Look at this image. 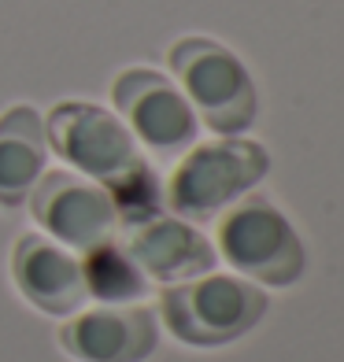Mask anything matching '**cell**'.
I'll list each match as a JSON object with an SVG mask.
<instances>
[{
	"label": "cell",
	"instance_id": "6da1fadb",
	"mask_svg": "<svg viewBox=\"0 0 344 362\" xmlns=\"http://www.w3.org/2000/svg\"><path fill=\"white\" fill-rule=\"evenodd\" d=\"M267 292L237 274H200L159 292V322L189 348H222L267 315Z\"/></svg>",
	"mask_w": 344,
	"mask_h": 362
},
{
	"label": "cell",
	"instance_id": "7a4b0ae2",
	"mask_svg": "<svg viewBox=\"0 0 344 362\" xmlns=\"http://www.w3.org/2000/svg\"><path fill=\"white\" fill-rule=\"evenodd\" d=\"M167 63L189 107L222 137H241L256 122V86L248 67L222 41L182 37L171 45Z\"/></svg>",
	"mask_w": 344,
	"mask_h": 362
},
{
	"label": "cell",
	"instance_id": "3957f363",
	"mask_svg": "<svg viewBox=\"0 0 344 362\" xmlns=\"http://www.w3.org/2000/svg\"><path fill=\"white\" fill-rule=\"evenodd\" d=\"M219 255L241 277L267 288L297 285L307 270V248L292 222L263 196L237 200L215 229Z\"/></svg>",
	"mask_w": 344,
	"mask_h": 362
},
{
	"label": "cell",
	"instance_id": "277c9868",
	"mask_svg": "<svg viewBox=\"0 0 344 362\" xmlns=\"http://www.w3.org/2000/svg\"><path fill=\"white\" fill-rule=\"evenodd\" d=\"M270 170V156L263 144L244 137H222L196 144L178 163L167 185V204L174 215L204 222L219 211L234 207L241 196H248Z\"/></svg>",
	"mask_w": 344,
	"mask_h": 362
},
{
	"label": "cell",
	"instance_id": "5b68a950",
	"mask_svg": "<svg viewBox=\"0 0 344 362\" xmlns=\"http://www.w3.org/2000/svg\"><path fill=\"white\" fill-rule=\"evenodd\" d=\"M48 148L74 167V174L96 181V185H119L126 174H134L144 156L115 111L86 100H63L45 119Z\"/></svg>",
	"mask_w": 344,
	"mask_h": 362
},
{
	"label": "cell",
	"instance_id": "8992f818",
	"mask_svg": "<svg viewBox=\"0 0 344 362\" xmlns=\"http://www.w3.org/2000/svg\"><path fill=\"white\" fill-rule=\"evenodd\" d=\"M111 96L134 141L152 148L156 156H178L196 141V111L167 74L130 67L115 78Z\"/></svg>",
	"mask_w": 344,
	"mask_h": 362
},
{
	"label": "cell",
	"instance_id": "52a82bcc",
	"mask_svg": "<svg viewBox=\"0 0 344 362\" xmlns=\"http://www.w3.org/2000/svg\"><path fill=\"white\" fill-rule=\"evenodd\" d=\"M30 211L56 244L78 252H89L93 244L115 237L119 226L108 189L74 170H45L30 192Z\"/></svg>",
	"mask_w": 344,
	"mask_h": 362
},
{
	"label": "cell",
	"instance_id": "ba28073f",
	"mask_svg": "<svg viewBox=\"0 0 344 362\" xmlns=\"http://www.w3.org/2000/svg\"><path fill=\"white\" fill-rule=\"evenodd\" d=\"M159 344V318L141 303H104L59 325V348L78 362H144Z\"/></svg>",
	"mask_w": 344,
	"mask_h": 362
},
{
	"label": "cell",
	"instance_id": "9c48e42d",
	"mask_svg": "<svg viewBox=\"0 0 344 362\" xmlns=\"http://www.w3.org/2000/svg\"><path fill=\"white\" fill-rule=\"evenodd\" d=\"M11 277L26 303L59 318L78 315V307L89 296L86 277H81V259L45 233H23L15 240Z\"/></svg>",
	"mask_w": 344,
	"mask_h": 362
},
{
	"label": "cell",
	"instance_id": "30bf717a",
	"mask_svg": "<svg viewBox=\"0 0 344 362\" xmlns=\"http://www.w3.org/2000/svg\"><path fill=\"white\" fill-rule=\"evenodd\" d=\"M126 252L134 255V262L149 281H163V285H178V281L215 270L211 240L182 218L156 215L149 222H141L134 229V237L126 240Z\"/></svg>",
	"mask_w": 344,
	"mask_h": 362
},
{
	"label": "cell",
	"instance_id": "8fae6325",
	"mask_svg": "<svg viewBox=\"0 0 344 362\" xmlns=\"http://www.w3.org/2000/svg\"><path fill=\"white\" fill-rule=\"evenodd\" d=\"M48 163L45 119L30 104L0 115V207H23Z\"/></svg>",
	"mask_w": 344,
	"mask_h": 362
},
{
	"label": "cell",
	"instance_id": "7c38bea8",
	"mask_svg": "<svg viewBox=\"0 0 344 362\" xmlns=\"http://www.w3.org/2000/svg\"><path fill=\"white\" fill-rule=\"evenodd\" d=\"M81 277H86V292L96 296L101 303H137L149 292V277L141 274L126 244H119L115 237L93 244L86 252Z\"/></svg>",
	"mask_w": 344,
	"mask_h": 362
}]
</instances>
